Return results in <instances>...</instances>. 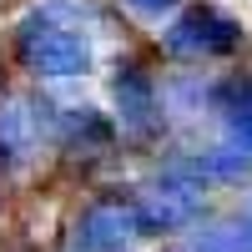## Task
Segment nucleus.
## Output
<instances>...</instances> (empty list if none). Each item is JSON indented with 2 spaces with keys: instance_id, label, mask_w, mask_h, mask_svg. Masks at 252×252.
<instances>
[{
  "instance_id": "1",
  "label": "nucleus",
  "mask_w": 252,
  "mask_h": 252,
  "mask_svg": "<svg viewBox=\"0 0 252 252\" xmlns=\"http://www.w3.org/2000/svg\"><path fill=\"white\" fill-rule=\"evenodd\" d=\"M15 56L26 71L46 81H71L91 71V40L81 31V20H66V0H51V5H40L20 20Z\"/></svg>"
},
{
  "instance_id": "2",
  "label": "nucleus",
  "mask_w": 252,
  "mask_h": 252,
  "mask_svg": "<svg viewBox=\"0 0 252 252\" xmlns=\"http://www.w3.org/2000/svg\"><path fill=\"white\" fill-rule=\"evenodd\" d=\"M207 187L212 182L187 161H172L157 177H146L136 187V202H131L141 232H182V227H192L207 212Z\"/></svg>"
},
{
  "instance_id": "3",
  "label": "nucleus",
  "mask_w": 252,
  "mask_h": 252,
  "mask_svg": "<svg viewBox=\"0 0 252 252\" xmlns=\"http://www.w3.org/2000/svg\"><path fill=\"white\" fill-rule=\"evenodd\" d=\"M237 20L222 15L217 5H192L172 20V31H166V51L172 56H192V61H212V56H232L237 51Z\"/></svg>"
},
{
  "instance_id": "4",
  "label": "nucleus",
  "mask_w": 252,
  "mask_h": 252,
  "mask_svg": "<svg viewBox=\"0 0 252 252\" xmlns=\"http://www.w3.org/2000/svg\"><path fill=\"white\" fill-rule=\"evenodd\" d=\"M141 237V222L131 202H96L76 222V247L81 252H131Z\"/></svg>"
},
{
  "instance_id": "5",
  "label": "nucleus",
  "mask_w": 252,
  "mask_h": 252,
  "mask_svg": "<svg viewBox=\"0 0 252 252\" xmlns=\"http://www.w3.org/2000/svg\"><path fill=\"white\" fill-rule=\"evenodd\" d=\"M166 252H252V212L237 217H212V222H192L172 237Z\"/></svg>"
},
{
  "instance_id": "6",
  "label": "nucleus",
  "mask_w": 252,
  "mask_h": 252,
  "mask_svg": "<svg viewBox=\"0 0 252 252\" xmlns=\"http://www.w3.org/2000/svg\"><path fill=\"white\" fill-rule=\"evenodd\" d=\"M111 96H116V111H121V126H126V131H136V136L157 131V121H161L157 106H161V101H157V86H152L136 66H121V71H116Z\"/></svg>"
},
{
  "instance_id": "7",
  "label": "nucleus",
  "mask_w": 252,
  "mask_h": 252,
  "mask_svg": "<svg viewBox=\"0 0 252 252\" xmlns=\"http://www.w3.org/2000/svg\"><path fill=\"white\" fill-rule=\"evenodd\" d=\"M212 111L222 116L227 136L252 152V76H227L212 86Z\"/></svg>"
},
{
  "instance_id": "8",
  "label": "nucleus",
  "mask_w": 252,
  "mask_h": 252,
  "mask_svg": "<svg viewBox=\"0 0 252 252\" xmlns=\"http://www.w3.org/2000/svg\"><path fill=\"white\" fill-rule=\"evenodd\" d=\"M40 111H46V106H40ZM40 111L31 106V101H5V106H0V152L26 157L31 146L40 141Z\"/></svg>"
},
{
  "instance_id": "9",
  "label": "nucleus",
  "mask_w": 252,
  "mask_h": 252,
  "mask_svg": "<svg viewBox=\"0 0 252 252\" xmlns=\"http://www.w3.org/2000/svg\"><path fill=\"white\" fill-rule=\"evenodd\" d=\"M187 166H197L207 182H242L252 177V152L247 146H212V152H197V157H182Z\"/></svg>"
},
{
  "instance_id": "10",
  "label": "nucleus",
  "mask_w": 252,
  "mask_h": 252,
  "mask_svg": "<svg viewBox=\"0 0 252 252\" xmlns=\"http://www.w3.org/2000/svg\"><path fill=\"white\" fill-rule=\"evenodd\" d=\"M136 10H146V15H161V10H177V0H131Z\"/></svg>"
}]
</instances>
